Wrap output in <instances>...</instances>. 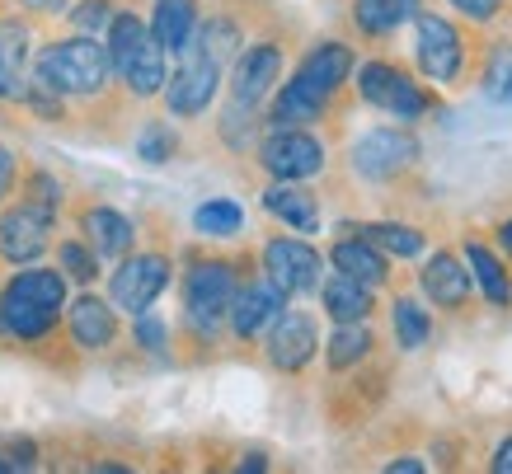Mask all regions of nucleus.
Wrapping results in <instances>:
<instances>
[{
  "label": "nucleus",
  "mask_w": 512,
  "mask_h": 474,
  "mask_svg": "<svg viewBox=\"0 0 512 474\" xmlns=\"http://www.w3.org/2000/svg\"><path fill=\"white\" fill-rule=\"evenodd\" d=\"M367 352H372V334H367V324L357 320V324H339V329H334L325 357L334 371H348V367H357Z\"/></svg>",
  "instance_id": "c85d7f7f"
},
{
  "label": "nucleus",
  "mask_w": 512,
  "mask_h": 474,
  "mask_svg": "<svg viewBox=\"0 0 512 474\" xmlns=\"http://www.w3.org/2000/svg\"><path fill=\"white\" fill-rule=\"evenodd\" d=\"M170 259L165 254H123L118 259V273L109 277V301L127 315H141V310L156 306V296L170 287Z\"/></svg>",
  "instance_id": "6e6552de"
},
{
  "label": "nucleus",
  "mask_w": 512,
  "mask_h": 474,
  "mask_svg": "<svg viewBox=\"0 0 512 474\" xmlns=\"http://www.w3.org/2000/svg\"><path fill=\"white\" fill-rule=\"evenodd\" d=\"M329 263L339 268V273L357 277L362 287H386V277H390V263L386 254L367 240V235H343V240H334V249H329Z\"/></svg>",
  "instance_id": "6ab92c4d"
},
{
  "label": "nucleus",
  "mask_w": 512,
  "mask_h": 474,
  "mask_svg": "<svg viewBox=\"0 0 512 474\" xmlns=\"http://www.w3.org/2000/svg\"><path fill=\"white\" fill-rule=\"evenodd\" d=\"M259 165L273 179H287V184L315 179L325 169V141L311 137L306 127H273L264 137V146H259Z\"/></svg>",
  "instance_id": "0eeeda50"
},
{
  "label": "nucleus",
  "mask_w": 512,
  "mask_h": 474,
  "mask_svg": "<svg viewBox=\"0 0 512 474\" xmlns=\"http://www.w3.org/2000/svg\"><path fill=\"white\" fill-rule=\"evenodd\" d=\"M57 263H62V277H71L80 287H90L94 277H99V254L85 240H62L57 245Z\"/></svg>",
  "instance_id": "7c9ffc66"
},
{
  "label": "nucleus",
  "mask_w": 512,
  "mask_h": 474,
  "mask_svg": "<svg viewBox=\"0 0 512 474\" xmlns=\"http://www.w3.org/2000/svg\"><path fill=\"white\" fill-rule=\"evenodd\" d=\"M357 235H367L381 254H395V259H414L423 254V235L414 226H395V221H376V226H362Z\"/></svg>",
  "instance_id": "c756f323"
},
{
  "label": "nucleus",
  "mask_w": 512,
  "mask_h": 474,
  "mask_svg": "<svg viewBox=\"0 0 512 474\" xmlns=\"http://www.w3.org/2000/svg\"><path fill=\"white\" fill-rule=\"evenodd\" d=\"M5 470H10V460H5V456H0V474H5Z\"/></svg>",
  "instance_id": "37998d69"
},
{
  "label": "nucleus",
  "mask_w": 512,
  "mask_h": 474,
  "mask_svg": "<svg viewBox=\"0 0 512 474\" xmlns=\"http://www.w3.org/2000/svg\"><path fill=\"white\" fill-rule=\"evenodd\" d=\"M66 310V277L62 268H29L0 287V334L19 343H38L57 329Z\"/></svg>",
  "instance_id": "f257e3e1"
},
{
  "label": "nucleus",
  "mask_w": 512,
  "mask_h": 474,
  "mask_svg": "<svg viewBox=\"0 0 512 474\" xmlns=\"http://www.w3.org/2000/svg\"><path fill=\"white\" fill-rule=\"evenodd\" d=\"M451 5H456L461 15H470V19H494L503 0H451Z\"/></svg>",
  "instance_id": "4c0bfd02"
},
{
  "label": "nucleus",
  "mask_w": 512,
  "mask_h": 474,
  "mask_svg": "<svg viewBox=\"0 0 512 474\" xmlns=\"http://www.w3.org/2000/svg\"><path fill=\"white\" fill-rule=\"evenodd\" d=\"M15 174H19V160H15V151H5L0 146V202L15 193Z\"/></svg>",
  "instance_id": "e433bc0d"
},
{
  "label": "nucleus",
  "mask_w": 512,
  "mask_h": 474,
  "mask_svg": "<svg viewBox=\"0 0 512 474\" xmlns=\"http://www.w3.org/2000/svg\"><path fill=\"white\" fill-rule=\"evenodd\" d=\"M414 15H419V0H357L353 5V24L372 38L404 29Z\"/></svg>",
  "instance_id": "393cba45"
},
{
  "label": "nucleus",
  "mask_w": 512,
  "mask_h": 474,
  "mask_svg": "<svg viewBox=\"0 0 512 474\" xmlns=\"http://www.w3.org/2000/svg\"><path fill=\"white\" fill-rule=\"evenodd\" d=\"M24 66H29V29L24 24H5L0 29V99H19Z\"/></svg>",
  "instance_id": "b1692460"
},
{
  "label": "nucleus",
  "mask_w": 512,
  "mask_h": 474,
  "mask_svg": "<svg viewBox=\"0 0 512 474\" xmlns=\"http://www.w3.org/2000/svg\"><path fill=\"white\" fill-rule=\"evenodd\" d=\"M193 226H198L202 235H212V240H231V235H240V226H245V212H240V202H231V198H212L193 212Z\"/></svg>",
  "instance_id": "cd10ccee"
},
{
  "label": "nucleus",
  "mask_w": 512,
  "mask_h": 474,
  "mask_svg": "<svg viewBox=\"0 0 512 474\" xmlns=\"http://www.w3.org/2000/svg\"><path fill=\"white\" fill-rule=\"evenodd\" d=\"M52 221L57 216L33 207V202H19V207H5L0 216V259L5 263H38L52 249Z\"/></svg>",
  "instance_id": "9b49d317"
},
{
  "label": "nucleus",
  "mask_w": 512,
  "mask_h": 474,
  "mask_svg": "<svg viewBox=\"0 0 512 474\" xmlns=\"http://www.w3.org/2000/svg\"><path fill=\"white\" fill-rule=\"evenodd\" d=\"M151 38H156L165 52H184V43L193 38L198 29V0H156V10H151Z\"/></svg>",
  "instance_id": "4be33fe9"
},
{
  "label": "nucleus",
  "mask_w": 512,
  "mask_h": 474,
  "mask_svg": "<svg viewBox=\"0 0 512 474\" xmlns=\"http://www.w3.org/2000/svg\"><path fill=\"white\" fill-rule=\"evenodd\" d=\"M466 259H470L475 282H480L484 296H489V306H512V282H508V273H503V263H498L480 240H466Z\"/></svg>",
  "instance_id": "a878e982"
},
{
  "label": "nucleus",
  "mask_w": 512,
  "mask_h": 474,
  "mask_svg": "<svg viewBox=\"0 0 512 474\" xmlns=\"http://www.w3.org/2000/svg\"><path fill=\"white\" fill-rule=\"evenodd\" d=\"M498 245L508 249V259H512V221H503V226H498Z\"/></svg>",
  "instance_id": "79ce46f5"
},
{
  "label": "nucleus",
  "mask_w": 512,
  "mask_h": 474,
  "mask_svg": "<svg viewBox=\"0 0 512 474\" xmlns=\"http://www.w3.org/2000/svg\"><path fill=\"white\" fill-rule=\"evenodd\" d=\"M235 287H240L235 263H226V259H198L184 273L188 324H193V329H202V334H217L221 324H226V310H231Z\"/></svg>",
  "instance_id": "20e7f679"
},
{
  "label": "nucleus",
  "mask_w": 512,
  "mask_h": 474,
  "mask_svg": "<svg viewBox=\"0 0 512 474\" xmlns=\"http://www.w3.org/2000/svg\"><path fill=\"white\" fill-rule=\"evenodd\" d=\"M184 62H179V71H174L170 80H165V104H170L174 118H198V113H207V104L217 99V85H221V66L202 52L193 38L184 43V52H179Z\"/></svg>",
  "instance_id": "39448f33"
},
{
  "label": "nucleus",
  "mask_w": 512,
  "mask_h": 474,
  "mask_svg": "<svg viewBox=\"0 0 512 474\" xmlns=\"http://www.w3.org/2000/svg\"><path fill=\"white\" fill-rule=\"evenodd\" d=\"M24 202H33V207H43V212L57 216V207H62V184H57L47 169H29V179H24Z\"/></svg>",
  "instance_id": "72a5a7b5"
},
{
  "label": "nucleus",
  "mask_w": 512,
  "mask_h": 474,
  "mask_svg": "<svg viewBox=\"0 0 512 474\" xmlns=\"http://www.w3.org/2000/svg\"><path fill=\"white\" fill-rule=\"evenodd\" d=\"M419 160V137L404 127H376L353 146V169L372 184H390Z\"/></svg>",
  "instance_id": "1a4fd4ad"
},
{
  "label": "nucleus",
  "mask_w": 512,
  "mask_h": 474,
  "mask_svg": "<svg viewBox=\"0 0 512 474\" xmlns=\"http://www.w3.org/2000/svg\"><path fill=\"white\" fill-rule=\"evenodd\" d=\"M24 10H33V15H62L66 0H19Z\"/></svg>",
  "instance_id": "ea45409f"
},
{
  "label": "nucleus",
  "mask_w": 512,
  "mask_h": 474,
  "mask_svg": "<svg viewBox=\"0 0 512 474\" xmlns=\"http://www.w3.org/2000/svg\"><path fill=\"white\" fill-rule=\"evenodd\" d=\"M353 76V47L348 43H320L306 52V62L296 66V76L287 80L292 90H301L306 99H315L320 108H329V99L348 85Z\"/></svg>",
  "instance_id": "f8f14e48"
},
{
  "label": "nucleus",
  "mask_w": 512,
  "mask_h": 474,
  "mask_svg": "<svg viewBox=\"0 0 512 474\" xmlns=\"http://www.w3.org/2000/svg\"><path fill=\"white\" fill-rule=\"evenodd\" d=\"M264 348H268V362L278 371H301L306 362L315 357V348H320V338H315V320L306 315V310H278V320L264 329Z\"/></svg>",
  "instance_id": "4468645a"
},
{
  "label": "nucleus",
  "mask_w": 512,
  "mask_h": 474,
  "mask_svg": "<svg viewBox=\"0 0 512 474\" xmlns=\"http://www.w3.org/2000/svg\"><path fill=\"white\" fill-rule=\"evenodd\" d=\"M320 306H325V315L334 324H357L372 315V287H362L348 273H334L320 282Z\"/></svg>",
  "instance_id": "412c9836"
},
{
  "label": "nucleus",
  "mask_w": 512,
  "mask_h": 474,
  "mask_svg": "<svg viewBox=\"0 0 512 474\" xmlns=\"http://www.w3.org/2000/svg\"><path fill=\"white\" fill-rule=\"evenodd\" d=\"M109 62L113 76L123 80L137 99H151V94L165 90V47L151 38V29L141 24L137 15H113L109 19Z\"/></svg>",
  "instance_id": "7ed1b4c3"
},
{
  "label": "nucleus",
  "mask_w": 512,
  "mask_h": 474,
  "mask_svg": "<svg viewBox=\"0 0 512 474\" xmlns=\"http://www.w3.org/2000/svg\"><path fill=\"white\" fill-rule=\"evenodd\" d=\"M484 94L494 99V104H512V43H498L489 52V62H484Z\"/></svg>",
  "instance_id": "2f4dec72"
},
{
  "label": "nucleus",
  "mask_w": 512,
  "mask_h": 474,
  "mask_svg": "<svg viewBox=\"0 0 512 474\" xmlns=\"http://www.w3.org/2000/svg\"><path fill=\"white\" fill-rule=\"evenodd\" d=\"M419 19V66L423 76L437 80V85H451L461 76V62H466V43L461 33L451 29V19L442 15H414Z\"/></svg>",
  "instance_id": "2eb2a0df"
},
{
  "label": "nucleus",
  "mask_w": 512,
  "mask_h": 474,
  "mask_svg": "<svg viewBox=\"0 0 512 474\" xmlns=\"http://www.w3.org/2000/svg\"><path fill=\"white\" fill-rule=\"evenodd\" d=\"M71 19H76L80 33H99L104 24H109V0H80L76 10H71Z\"/></svg>",
  "instance_id": "f704fd0d"
},
{
  "label": "nucleus",
  "mask_w": 512,
  "mask_h": 474,
  "mask_svg": "<svg viewBox=\"0 0 512 474\" xmlns=\"http://www.w3.org/2000/svg\"><path fill=\"white\" fill-rule=\"evenodd\" d=\"M287 306V296H282L268 277H249L240 282L231 296V310H226V324H231L240 338H259L268 324L278 320V310Z\"/></svg>",
  "instance_id": "dca6fc26"
},
{
  "label": "nucleus",
  "mask_w": 512,
  "mask_h": 474,
  "mask_svg": "<svg viewBox=\"0 0 512 474\" xmlns=\"http://www.w3.org/2000/svg\"><path fill=\"white\" fill-rule=\"evenodd\" d=\"M419 282L433 296V306H442V310H461L470 301V273L451 254H433V259L423 263Z\"/></svg>",
  "instance_id": "aec40b11"
},
{
  "label": "nucleus",
  "mask_w": 512,
  "mask_h": 474,
  "mask_svg": "<svg viewBox=\"0 0 512 474\" xmlns=\"http://www.w3.org/2000/svg\"><path fill=\"white\" fill-rule=\"evenodd\" d=\"M386 470H390V474H395V470H400V474H423L428 465H423V460H414V456H400V460H390Z\"/></svg>",
  "instance_id": "a19ab883"
},
{
  "label": "nucleus",
  "mask_w": 512,
  "mask_h": 474,
  "mask_svg": "<svg viewBox=\"0 0 512 474\" xmlns=\"http://www.w3.org/2000/svg\"><path fill=\"white\" fill-rule=\"evenodd\" d=\"M137 338H141V348L160 352V348H165V324H160L151 310H141V315H137Z\"/></svg>",
  "instance_id": "c9c22d12"
},
{
  "label": "nucleus",
  "mask_w": 512,
  "mask_h": 474,
  "mask_svg": "<svg viewBox=\"0 0 512 474\" xmlns=\"http://www.w3.org/2000/svg\"><path fill=\"white\" fill-rule=\"evenodd\" d=\"M179 151V137L170 132V123H146V132L137 137V155L146 165H165Z\"/></svg>",
  "instance_id": "473e14b6"
},
{
  "label": "nucleus",
  "mask_w": 512,
  "mask_h": 474,
  "mask_svg": "<svg viewBox=\"0 0 512 474\" xmlns=\"http://www.w3.org/2000/svg\"><path fill=\"white\" fill-rule=\"evenodd\" d=\"M264 277L282 296H311L325 282V259L320 249L306 245V240H292V235H278L264 245Z\"/></svg>",
  "instance_id": "423d86ee"
},
{
  "label": "nucleus",
  "mask_w": 512,
  "mask_h": 474,
  "mask_svg": "<svg viewBox=\"0 0 512 474\" xmlns=\"http://www.w3.org/2000/svg\"><path fill=\"white\" fill-rule=\"evenodd\" d=\"M66 324H71L76 348H85V352H104L113 338H118V315H113V306L99 301V296H76L71 310H66Z\"/></svg>",
  "instance_id": "a211bd4d"
},
{
  "label": "nucleus",
  "mask_w": 512,
  "mask_h": 474,
  "mask_svg": "<svg viewBox=\"0 0 512 474\" xmlns=\"http://www.w3.org/2000/svg\"><path fill=\"white\" fill-rule=\"evenodd\" d=\"M80 235H85V245L99 259H113V263L123 254H132V245H137V226L118 207H85L80 212Z\"/></svg>",
  "instance_id": "f3484780"
},
{
  "label": "nucleus",
  "mask_w": 512,
  "mask_h": 474,
  "mask_svg": "<svg viewBox=\"0 0 512 474\" xmlns=\"http://www.w3.org/2000/svg\"><path fill=\"white\" fill-rule=\"evenodd\" d=\"M390 324H395V343H400L404 352H419L423 343H428V334H433L428 315H423L419 301H409V296H395V306H390Z\"/></svg>",
  "instance_id": "bb28decb"
},
{
  "label": "nucleus",
  "mask_w": 512,
  "mask_h": 474,
  "mask_svg": "<svg viewBox=\"0 0 512 474\" xmlns=\"http://www.w3.org/2000/svg\"><path fill=\"white\" fill-rule=\"evenodd\" d=\"M33 80H43L47 90H57L62 99H99L113 80L109 47L94 43V33L47 43L38 52V62H33Z\"/></svg>",
  "instance_id": "f03ea898"
},
{
  "label": "nucleus",
  "mask_w": 512,
  "mask_h": 474,
  "mask_svg": "<svg viewBox=\"0 0 512 474\" xmlns=\"http://www.w3.org/2000/svg\"><path fill=\"white\" fill-rule=\"evenodd\" d=\"M282 76V47L278 43H249L240 57H235L231 71V104L259 108L273 94Z\"/></svg>",
  "instance_id": "ddd939ff"
},
{
  "label": "nucleus",
  "mask_w": 512,
  "mask_h": 474,
  "mask_svg": "<svg viewBox=\"0 0 512 474\" xmlns=\"http://www.w3.org/2000/svg\"><path fill=\"white\" fill-rule=\"evenodd\" d=\"M489 470H494V474H512V437L494 451V460H489Z\"/></svg>",
  "instance_id": "58836bf2"
},
{
  "label": "nucleus",
  "mask_w": 512,
  "mask_h": 474,
  "mask_svg": "<svg viewBox=\"0 0 512 474\" xmlns=\"http://www.w3.org/2000/svg\"><path fill=\"white\" fill-rule=\"evenodd\" d=\"M264 212L278 216L282 226H296V230H320V202H315V193H306V188L287 184V179H278V184L264 193Z\"/></svg>",
  "instance_id": "5701e85b"
},
{
  "label": "nucleus",
  "mask_w": 512,
  "mask_h": 474,
  "mask_svg": "<svg viewBox=\"0 0 512 474\" xmlns=\"http://www.w3.org/2000/svg\"><path fill=\"white\" fill-rule=\"evenodd\" d=\"M357 94H362L372 108H381V113H390V118H400V123L428 113V94L404 76L400 66H390V62H367L362 66V71H357Z\"/></svg>",
  "instance_id": "9d476101"
}]
</instances>
